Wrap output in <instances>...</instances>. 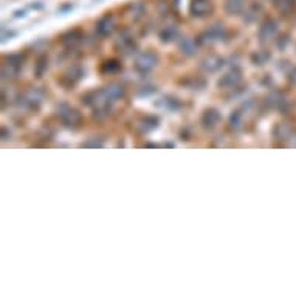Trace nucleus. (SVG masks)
Returning <instances> with one entry per match:
<instances>
[{"label":"nucleus","mask_w":296,"mask_h":296,"mask_svg":"<svg viewBox=\"0 0 296 296\" xmlns=\"http://www.w3.org/2000/svg\"><path fill=\"white\" fill-rule=\"evenodd\" d=\"M209 10V4L208 0H194L193 4V11H196L197 14H203Z\"/></svg>","instance_id":"f257e3e1"},{"label":"nucleus","mask_w":296,"mask_h":296,"mask_svg":"<svg viewBox=\"0 0 296 296\" xmlns=\"http://www.w3.org/2000/svg\"><path fill=\"white\" fill-rule=\"evenodd\" d=\"M226 7H228V10H229V11L236 13V11L242 10V7H244V0H228Z\"/></svg>","instance_id":"f03ea898"}]
</instances>
